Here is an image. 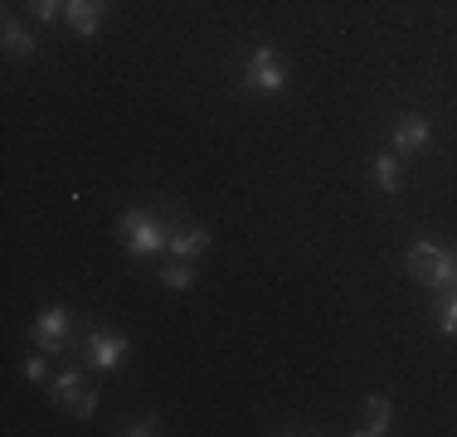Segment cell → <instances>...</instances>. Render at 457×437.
Returning a JSON list of instances; mask_svg holds the SVG:
<instances>
[{
  "label": "cell",
  "mask_w": 457,
  "mask_h": 437,
  "mask_svg": "<svg viewBox=\"0 0 457 437\" xmlns=\"http://www.w3.org/2000/svg\"><path fill=\"white\" fill-rule=\"evenodd\" d=\"M433 321H438V331L457 341V287L443 292V297H433Z\"/></svg>",
  "instance_id": "obj_14"
},
{
  "label": "cell",
  "mask_w": 457,
  "mask_h": 437,
  "mask_svg": "<svg viewBox=\"0 0 457 437\" xmlns=\"http://www.w3.org/2000/svg\"><path fill=\"white\" fill-rule=\"evenodd\" d=\"M49 359H54V355H45V350H39V355H29L25 365H20L25 384H49V379H54V375H49Z\"/></svg>",
  "instance_id": "obj_16"
},
{
  "label": "cell",
  "mask_w": 457,
  "mask_h": 437,
  "mask_svg": "<svg viewBox=\"0 0 457 437\" xmlns=\"http://www.w3.org/2000/svg\"><path fill=\"white\" fill-rule=\"evenodd\" d=\"M83 389H88V379H83V365H79V359H69V365H63L59 375L49 379V399L59 403V408H69V403L79 399Z\"/></svg>",
  "instance_id": "obj_12"
},
{
  "label": "cell",
  "mask_w": 457,
  "mask_h": 437,
  "mask_svg": "<svg viewBox=\"0 0 457 437\" xmlns=\"http://www.w3.org/2000/svg\"><path fill=\"white\" fill-rule=\"evenodd\" d=\"M389 146H395L399 156H423V151L433 146V117L428 112H399L395 122H389Z\"/></svg>",
  "instance_id": "obj_6"
},
{
  "label": "cell",
  "mask_w": 457,
  "mask_h": 437,
  "mask_svg": "<svg viewBox=\"0 0 457 437\" xmlns=\"http://www.w3.org/2000/svg\"><path fill=\"white\" fill-rule=\"evenodd\" d=\"M93 413H97V389H83L79 399L69 403V418H73V423H88Z\"/></svg>",
  "instance_id": "obj_17"
},
{
  "label": "cell",
  "mask_w": 457,
  "mask_h": 437,
  "mask_svg": "<svg viewBox=\"0 0 457 437\" xmlns=\"http://www.w3.org/2000/svg\"><path fill=\"white\" fill-rule=\"evenodd\" d=\"M83 341H88V321H79V311L63 306V301H49L45 311L29 321V345L45 350V355H54V359H63V355L79 359Z\"/></svg>",
  "instance_id": "obj_2"
},
{
  "label": "cell",
  "mask_w": 457,
  "mask_h": 437,
  "mask_svg": "<svg viewBox=\"0 0 457 437\" xmlns=\"http://www.w3.org/2000/svg\"><path fill=\"white\" fill-rule=\"evenodd\" d=\"M453 287H457V248H453Z\"/></svg>",
  "instance_id": "obj_19"
},
{
  "label": "cell",
  "mask_w": 457,
  "mask_h": 437,
  "mask_svg": "<svg viewBox=\"0 0 457 437\" xmlns=\"http://www.w3.org/2000/svg\"><path fill=\"white\" fill-rule=\"evenodd\" d=\"M29 20H39V25L63 20V0H29Z\"/></svg>",
  "instance_id": "obj_18"
},
{
  "label": "cell",
  "mask_w": 457,
  "mask_h": 437,
  "mask_svg": "<svg viewBox=\"0 0 457 437\" xmlns=\"http://www.w3.org/2000/svg\"><path fill=\"white\" fill-rule=\"evenodd\" d=\"M127 355H132L127 331H112V326H93L88 321V341H83V350H79L83 369H93V375H117V369L127 365Z\"/></svg>",
  "instance_id": "obj_5"
},
{
  "label": "cell",
  "mask_w": 457,
  "mask_h": 437,
  "mask_svg": "<svg viewBox=\"0 0 457 437\" xmlns=\"http://www.w3.org/2000/svg\"><path fill=\"white\" fill-rule=\"evenodd\" d=\"M385 433H395V399H389V393H370L365 423L355 428V437H385Z\"/></svg>",
  "instance_id": "obj_11"
},
{
  "label": "cell",
  "mask_w": 457,
  "mask_h": 437,
  "mask_svg": "<svg viewBox=\"0 0 457 437\" xmlns=\"http://www.w3.org/2000/svg\"><path fill=\"white\" fill-rule=\"evenodd\" d=\"M404 268H409V277L419 282L428 297H443V292H453V248L433 243V238H419V243H409Z\"/></svg>",
  "instance_id": "obj_4"
},
{
  "label": "cell",
  "mask_w": 457,
  "mask_h": 437,
  "mask_svg": "<svg viewBox=\"0 0 457 437\" xmlns=\"http://www.w3.org/2000/svg\"><path fill=\"white\" fill-rule=\"evenodd\" d=\"M170 258H185V262H200L210 253V228L200 224V218H180L176 228H170Z\"/></svg>",
  "instance_id": "obj_7"
},
{
  "label": "cell",
  "mask_w": 457,
  "mask_h": 437,
  "mask_svg": "<svg viewBox=\"0 0 457 437\" xmlns=\"http://www.w3.org/2000/svg\"><path fill=\"white\" fill-rule=\"evenodd\" d=\"M180 218H190L180 210V204H137V210H127L117 218V238H122L127 258L132 262H151L161 258L170 248V228L180 224Z\"/></svg>",
  "instance_id": "obj_1"
},
{
  "label": "cell",
  "mask_w": 457,
  "mask_h": 437,
  "mask_svg": "<svg viewBox=\"0 0 457 437\" xmlns=\"http://www.w3.org/2000/svg\"><path fill=\"white\" fill-rule=\"evenodd\" d=\"M0 25H5V59L25 63V59H39V39L29 35L25 25H20V15L5 5V15H0Z\"/></svg>",
  "instance_id": "obj_10"
},
{
  "label": "cell",
  "mask_w": 457,
  "mask_h": 437,
  "mask_svg": "<svg viewBox=\"0 0 457 437\" xmlns=\"http://www.w3.org/2000/svg\"><path fill=\"white\" fill-rule=\"evenodd\" d=\"M370 180H375V190L389 194V200L399 194V185H404V166H399V151L395 146H379L375 156H370Z\"/></svg>",
  "instance_id": "obj_9"
},
{
  "label": "cell",
  "mask_w": 457,
  "mask_h": 437,
  "mask_svg": "<svg viewBox=\"0 0 457 437\" xmlns=\"http://www.w3.org/2000/svg\"><path fill=\"white\" fill-rule=\"evenodd\" d=\"M103 15H107V0H63V25L79 39H93L103 29Z\"/></svg>",
  "instance_id": "obj_8"
},
{
  "label": "cell",
  "mask_w": 457,
  "mask_h": 437,
  "mask_svg": "<svg viewBox=\"0 0 457 437\" xmlns=\"http://www.w3.org/2000/svg\"><path fill=\"white\" fill-rule=\"evenodd\" d=\"M287 83H292V73H287V63H282V54L273 49V44H253L248 59H244V69H238L234 93H244V97H278V93H287Z\"/></svg>",
  "instance_id": "obj_3"
},
{
  "label": "cell",
  "mask_w": 457,
  "mask_h": 437,
  "mask_svg": "<svg viewBox=\"0 0 457 437\" xmlns=\"http://www.w3.org/2000/svg\"><path fill=\"white\" fill-rule=\"evenodd\" d=\"M161 277V287L166 292H195V282H200V272H195V262H185V258H170L166 268L156 272Z\"/></svg>",
  "instance_id": "obj_13"
},
{
  "label": "cell",
  "mask_w": 457,
  "mask_h": 437,
  "mask_svg": "<svg viewBox=\"0 0 457 437\" xmlns=\"http://www.w3.org/2000/svg\"><path fill=\"white\" fill-rule=\"evenodd\" d=\"M156 433H166L161 428V413H137V418L117 423V437H156Z\"/></svg>",
  "instance_id": "obj_15"
}]
</instances>
